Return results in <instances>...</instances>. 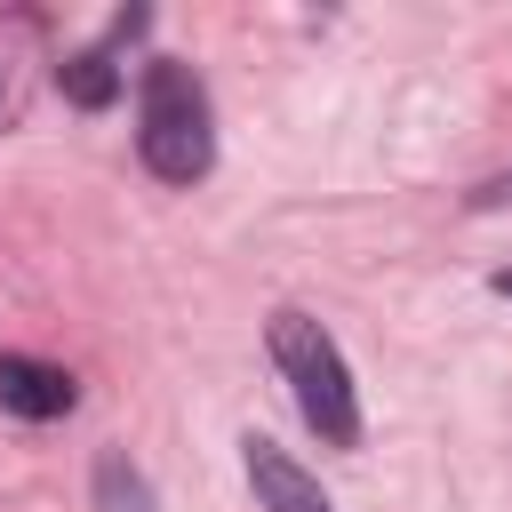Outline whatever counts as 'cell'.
I'll return each mask as SVG.
<instances>
[{
  "mask_svg": "<svg viewBox=\"0 0 512 512\" xmlns=\"http://www.w3.org/2000/svg\"><path fill=\"white\" fill-rule=\"evenodd\" d=\"M136 152L160 184H200L216 160V128H208V96L192 80V64L152 56L144 64V112H136Z\"/></svg>",
  "mask_w": 512,
  "mask_h": 512,
  "instance_id": "1",
  "label": "cell"
},
{
  "mask_svg": "<svg viewBox=\"0 0 512 512\" xmlns=\"http://www.w3.org/2000/svg\"><path fill=\"white\" fill-rule=\"evenodd\" d=\"M272 360H280L304 424H312L328 448H352V440H360V400H352V368H344L336 336H328L312 312H272Z\"/></svg>",
  "mask_w": 512,
  "mask_h": 512,
  "instance_id": "2",
  "label": "cell"
},
{
  "mask_svg": "<svg viewBox=\"0 0 512 512\" xmlns=\"http://www.w3.org/2000/svg\"><path fill=\"white\" fill-rule=\"evenodd\" d=\"M80 400V384L64 376V368H48V360H24V352H0V408L8 416H32V424H48V416H64Z\"/></svg>",
  "mask_w": 512,
  "mask_h": 512,
  "instance_id": "3",
  "label": "cell"
},
{
  "mask_svg": "<svg viewBox=\"0 0 512 512\" xmlns=\"http://www.w3.org/2000/svg\"><path fill=\"white\" fill-rule=\"evenodd\" d=\"M248 480H256L264 512H328L320 480H312L304 464H288V456H280L272 440H248Z\"/></svg>",
  "mask_w": 512,
  "mask_h": 512,
  "instance_id": "4",
  "label": "cell"
},
{
  "mask_svg": "<svg viewBox=\"0 0 512 512\" xmlns=\"http://www.w3.org/2000/svg\"><path fill=\"white\" fill-rule=\"evenodd\" d=\"M56 88H64L80 112H104V104L120 96V64H112L104 48H72V56L56 64Z\"/></svg>",
  "mask_w": 512,
  "mask_h": 512,
  "instance_id": "5",
  "label": "cell"
},
{
  "mask_svg": "<svg viewBox=\"0 0 512 512\" xmlns=\"http://www.w3.org/2000/svg\"><path fill=\"white\" fill-rule=\"evenodd\" d=\"M96 504H104V512H152V488H144V472H136L120 448L96 464Z\"/></svg>",
  "mask_w": 512,
  "mask_h": 512,
  "instance_id": "6",
  "label": "cell"
},
{
  "mask_svg": "<svg viewBox=\"0 0 512 512\" xmlns=\"http://www.w3.org/2000/svg\"><path fill=\"white\" fill-rule=\"evenodd\" d=\"M504 200H512V168H504V176H488V184L472 192V208H504Z\"/></svg>",
  "mask_w": 512,
  "mask_h": 512,
  "instance_id": "7",
  "label": "cell"
},
{
  "mask_svg": "<svg viewBox=\"0 0 512 512\" xmlns=\"http://www.w3.org/2000/svg\"><path fill=\"white\" fill-rule=\"evenodd\" d=\"M488 288H496V296H512V264H504V272H496V280H488Z\"/></svg>",
  "mask_w": 512,
  "mask_h": 512,
  "instance_id": "8",
  "label": "cell"
}]
</instances>
